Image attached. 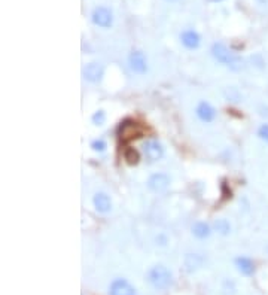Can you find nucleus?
<instances>
[{
	"mask_svg": "<svg viewBox=\"0 0 268 295\" xmlns=\"http://www.w3.org/2000/svg\"><path fill=\"white\" fill-rule=\"evenodd\" d=\"M148 280L156 289H167L172 285V273L164 266H155L149 270Z\"/></svg>",
	"mask_w": 268,
	"mask_h": 295,
	"instance_id": "f257e3e1",
	"label": "nucleus"
},
{
	"mask_svg": "<svg viewBox=\"0 0 268 295\" xmlns=\"http://www.w3.org/2000/svg\"><path fill=\"white\" fill-rule=\"evenodd\" d=\"M212 52H213L215 58H216L219 63L228 66V68H231V69H234V70H237V69L242 68L240 58H239L236 54H232L223 44H215L213 48H212Z\"/></svg>",
	"mask_w": 268,
	"mask_h": 295,
	"instance_id": "f03ea898",
	"label": "nucleus"
},
{
	"mask_svg": "<svg viewBox=\"0 0 268 295\" xmlns=\"http://www.w3.org/2000/svg\"><path fill=\"white\" fill-rule=\"evenodd\" d=\"M140 135H142V128L137 122H134V121H125L119 127V136L125 142L137 139Z\"/></svg>",
	"mask_w": 268,
	"mask_h": 295,
	"instance_id": "7ed1b4c3",
	"label": "nucleus"
},
{
	"mask_svg": "<svg viewBox=\"0 0 268 295\" xmlns=\"http://www.w3.org/2000/svg\"><path fill=\"white\" fill-rule=\"evenodd\" d=\"M112 20H113L112 12L108 8H105V6L95 8L94 12H92V21H94V24H97L100 27H105V28L111 27L112 25Z\"/></svg>",
	"mask_w": 268,
	"mask_h": 295,
	"instance_id": "20e7f679",
	"label": "nucleus"
},
{
	"mask_svg": "<svg viewBox=\"0 0 268 295\" xmlns=\"http://www.w3.org/2000/svg\"><path fill=\"white\" fill-rule=\"evenodd\" d=\"M111 295H136V289L125 279H115L111 285Z\"/></svg>",
	"mask_w": 268,
	"mask_h": 295,
	"instance_id": "39448f33",
	"label": "nucleus"
},
{
	"mask_svg": "<svg viewBox=\"0 0 268 295\" xmlns=\"http://www.w3.org/2000/svg\"><path fill=\"white\" fill-rule=\"evenodd\" d=\"M130 68H131L133 72H136V73H145L146 69H148L145 54L140 52V51H134L130 55Z\"/></svg>",
	"mask_w": 268,
	"mask_h": 295,
	"instance_id": "423d86ee",
	"label": "nucleus"
},
{
	"mask_svg": "<svg viewBox=\"0 0 268 295\" xmlns=\"http://www.w3.org/2000/svg\"><path fill=\"white\" fill-rule=\"evenodd\" d=\"M169 183H170V179H169V176L164 175V173H155L148 181V186L154 192H161V191L167 189Z\"/></svg>",
	"mask_w": 268,
	"mask_h": 295,
	"instance_id": "0eeeda50",
	"label": "nucleus"
},
{
	"mask_svg": "<svg viewBox=\"0 0 268 295\" xmlns=\"http://www.w3.org/2000/svg\"><path fill=\"white\" fill-rule=\"evenodd\" d=\"M143 152H145V155L151 161H156V159L162 158V155H164V149H162L161 143H158L156 140H148V142H145Z\"/></svg>",
	"mask_w": 268,
	"mask_h": 295,
	"instance_id": "6e6552de",
	"label": "nucleus"
},
{
	"mask_svg": "<svg viewBox=\"0 0 268 295\" xmlns=\"http://www.w3.org/2000/svg\"><path fill=\"white\" fill-rule=\"evenodd\" d=\"M103 76V68L97 63H89L84 69V78L89 82H97Z\"/></svg>",
	"mask_w": 268,
	"mask_h": 295,
	"instance_id": "1a4fd4ad",
	"label": "nucleus"
},
{
	"mask_svg": "<svg viewBox=\"0 0 268 295\" xmlns=\"http://www.w3.org/2000/svg\"><path fill=\"white\" fill-rule=\"evenodd\" d=\"M94 206H95V209H97L98 212L106 213V212L111 210L112 203H111V199H109L106 194L98 192V194H95V197H94Z\"/></svg>",
	"mask_w": 268,
	"mask_h": 295,
	"instance_id": "9d476101",
	"label": "nucleus"
},
{
	"mask_svg": "<svg viewBox=\"0 0 268 295\" xmlns=\"http://www.w3.org/2000/svg\"><path fill=\"white\" fill-rule=\"evenodd\" d=\"M197 115H198V118H200L201 121L210 122V121H213V118H215V109H213L209 103L203 102V103H200L198 108H197Z\"/></svg>",
	"mask_w": 268,
	"mask_h": 295,
	"instance_id": "9b49d317",
	"label": "nucleus"
},
{
	"mask_svg": "<svg viewBox=\"0 0 268 295\" xmlns=\"http://www.w3.org/2000/svg\"><path fill=\"white\" fill-rule=\"evenodd\" d=\"M180 39H182V44H183L186 48H189V49H195V48H198V45H200V36L197 35L195 31H192V30L183 31Z\"/></svg>",
	"mask_w": 268,
	"mask_h": 295,
	"instance_id": "f8f14e48",
	"label": "nucleus"
},
{
	"mask_svg": "<svg viewBox=\"0 0 268 295\" xmlns=\"http://www.w3.org/2000/svg\"><path fill=\"white\" fill-rule=\"evenodd\" d=\"M236 266H237V269H239L243 274H246V276H250V274H253V272H255V264H253V262H252L249 258H246V256L237 258V259H236Z\"/></svg>",
	"mask_w": 268,
	"mask_h": 295,
	"instance_id": "ddd939ff",
	"label": "nucleus"
},
{
	"mask_svg": "<svg viewBox=\"0 0 268 295\" xmlns=\"http://www.w3.org/2000/svg\"><path fill=\"white\" fill-rule=\"evenodd\" d=\"M192 231L198 239H204V237H207L210 234V227L207 224H204V222H198V224L194 225Z\"/></svg>",
	"mask_w": 268,
	"mask_h": 295,
	"instance_id": "4468645a",
	"label": "nucleus"
},
{
	"mask_svg": "<svg viewBox=\"0 0 268 295\" xmlns=\"http://www.w3.org/2000/svg\"><path fill=\"white\" fill-rule=\"evenodd\" d=\"M124 158L128 164H137L140 157H139V152L134 149V148H127L124 151Z\"/></svg>",
	"mask_w": 268,
	"mask_h": 295,
	"instance_id": "2eb2a0df",
	"label": "nucleus"
},
{
	"mask_svg": "<svg viewBox=\"0 0 268 295\" xmlns=\"http://www.w3.org/2000/svg\"><path fill=\"white\" fill-rule=\"evenodd\" d=\"M201 262H203V258L198 255H188L186 256V266L192 270L194 267H198Z\"/></svg>",
	"mask_w": 268,
	"mask_h": 295,
	"instance_id": "dca6fc26",
	"label": "nucleus"
},
{
	"mask_svg": "<svg viewBox=\"0 0 268 295\" xmlns=\"http://www.w3.org/2000/svg\"><path fill=\"white\" fill-rule=\"evenodd\" d=\"M216 229L219 233H222V234H226L228 231H229V224L225 221V219H219L218 222H216Z\"/></svg>",
	"mask_w": 268,
	"mask_h": 295,
	"instance_id": "f3484780",
	"label": "nucleus"
},
{
	"mask_svg": "<svg viewBox=\"0 0 268 295\" xmlns=\"http://www.w3.org/2000/svg\"><path fill=\"white\" fill-rule=\"evenodd\" d=\"M258 136H259L262 140L268 142V124H264V125L259 127V130H258Z\"/></svg>",
	"mask_w": 268,
	"mask_h": 295,
	"instance_id": "a211bd4d",
	"label": "nucleus"
},
{
	"mask_svg": "<svg viewBox=\"0 0 268 295\" xmlns=\"http://www.w3.org/2000/svg\"><path fill=\"white\" fill-rule=\"evenodd\" d=\"M92 121H94V124H97V125H102V124L105 122V112H103V111H98V112L92 116Z\"/></svg>",
	"mask_w": 268,
	"mask_h": 295,
	"instance_id": "6ab92c4d",
	"label": "nucleus"
},
{
	"mask_svg": "<svg viewBox=\"0 0 268 295\" xmlns=\"http://www.w3.org/2000/svg\"><path fill=\"white\" fill-rule=\"evenodd\" d=\"M92 148H94L95 151H103V149L106 148V143H105L103 140H95V142L92 143Z\"/></svg>",
	"mask_w": 268,
	"mask_h": 295,
	"instance_id": "aec40b11",
	"label": "nucleus"
}]
</instances>
